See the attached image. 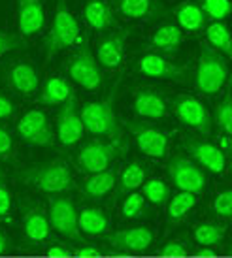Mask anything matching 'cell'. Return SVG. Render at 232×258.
Masks as SVG:
<instances>
[{
    "mask_svg": "<svg viewBox=\"0 0 232 258\" xmlns=\"http://www.w3.org/2000/svg\"><path fill=\"white\" fill-rule=\"evenodd\" d=\"M17 177L21 183L38 192L53 194V196H61L74 188V175L70 164L63 158L25 166L17 172Z\"/></svg>",
    "mask_w": 232,
    "mask_h": 258,
    "instance_id": "6da1fadb",
    "label": "cell"
},
{
    "mask_svg": "<svg viewBox=\"0 0 232 258\" xmlns=\"http://www.w3.org/2000/svg\"><path fill=\"white\" fill-rule=\"evenodd\" d=\"M81 29L78 17L70 12V8L66 6V2H59L53 14L49 32L45 36L44 49H45V60H51L57 53L72 47L80 42Z\"/></svg>",
    "mask_w": 232,
    "mask_h": 258,
    "instance_id": "7a4b0ae2",
    "label": "cell"
},
{
    "mask_svg": "<svg viewBox=\"0 0 232 258\" xmlns=\"http://www.w3.org/2000/svg\"><path fill=\"white\" fill-rule=\"evenodd\" d=\"M228 79L226 57L210 47L208 43H200L198 49V64H196V89L206 96L219 94Z\"/></svg>",
    "mask_w": 232,
    "mask_h": 258,
    "instance_id": "3957f363",
    "label": "cell"
},
{
    "mask_svg": "<svg viewBox=\"0 0 232 258\" xmlns=\"http://www.w3.org/2000/svg\"><path fill=\"white\" fill-rule=\"evenodd\" d=\"M125 151V144L119 138L113 140H89L81 145L76 153V162L81 172L98 173L109 170V166L115 162V158Z\"/></svg>",
    "mask_w": 232,
    "mask_h": 258,
    "instance_id": "277c9868",
    "label": "cell"
},
{
    "mask_svg": "<svg viewBox=\"0 0 232 258\" xmlns=\"http://www.w3.org/2000/svg\"><path fill=\"white\" fill-rule=\"evenodd\" d=\"M83 130L96 138H119V122L113 111V96L106 100L87 102L80 111Z\"/></svg>",
    "mask_w": 232,
    "mask_h": 258,
    "instance_id": "5b68a950",
    "label": "cell"
},
{
    "mask_svg": "<svg viewBox=\"0 0 232 258\" xmlns=\"http://www.w3.org/2000/svg\"><path fill=\"white\" fill-rule=\"evenodd\" d=\"M166 170L168 177L172 179V183L182 192L200 194L208 186V175H206V172L196 164L193 158L185 157V155H176V157L170 158Z\"/></svg>",
    "mask_w": 232,
    "mask_h": 258,
    "instance_id": "8992f818",
    "label": "cell"
},
{
    "mask_svg": "<svg viewBox=\"0 0 232 258\" xmlns=\"http://www.w3.org/2000/svg\"><path fill=\"white\" fill-rule=\"evenodd\" d=\"M68 78L72 79L74 83H78L81 89L85 91H100L102 87V68L96 62L93 51L89 47L87 42L81 43V47L68 62Z\"/></svg>",
    "mask_w": 232,
    "mask_h": 258,
    "instance_id": "52a82bcc",
    "label": "cell"
},
{
    "mask_svg": "<svg viewBox=\"0 0 232 258\" xmlns=\"http://www.w3.org/2000/svg\"><path fill=\"white\" fill-rule=\"evenodd\" d=\"M15 130L25 144L38 145V147H49L55 142L53 128H51L49 117L44 109L32 108L17 119Z\"/></svg>",
    "mask_w": 232,
    "mask_h": 258,
    "instance_id": "ba28073f",
    "label": "cell"
},
{
    "mask_svg": "<svg viewBox=\"0 0 232 258\" xmlns=\"http://www.w3.org/2000/svg\"><path fill=\"white\" fill-rule=\"evenodd\" d=\"M47 219H49L51 228L59 232L61 236L81 241V232L78 228V209L74 206V202L66 196H53L47 204Z\"/></svg>",
    "mask_w": 232,
    "mask_h": 258,
    "instance_id": "9c48e42d",
    "label": "cell"
},
{
    "mask_svg": "<svg viewBox=\"0 0 232 258\" xmlns=\"http://www.w3.org/2000/svg\"><path fill=\"white\" fill-rule=\"evenodd\" d=\"M136 72L144 78L170 79V81L183 83L187 81L189 68L187 64H178L157 51H147L136 60Z\"/></svg>",
    "mask_w": 232,
    "mask_h": 258,
    "instance_id": "30bf717a",
    "label": "cell"
},
{
    "mask_svg": "<svg viewBox=\"0 0 232 258\" xmlns=\"http://www.w3.org/2000/svg\"><path fill=\"white\" fill-rule=\"evenodd\" d=\"M174 113L180 121L191 130H196L204 136L211 132V117L202 100L193 94H178L174 98Z\"/></svg>",
    "mask_w": 232,
    "mask_h": 258,
    "instance_id": "8fae6325",
    "label": "cell"
},
{
    "mask_svg": "<svg viewBox=\"0 0 232 258\" xmlns=\"http://www.w3.org/2000/svg\"><path fill=\"white\" fill-rule=\"evenodd\" d=\"M129 130H131V136L134 138L138 149L144 155L151 158H164L168 155L170 138L160 128L145 124V122L131 121L129 122Z\"/></svg>",
    "mask_w": 232,
    "mask_h": 258,
    "instance_id": "7c38bea8",
    "label": "cell"
},
{
    "mask_svg": "<svg viewBox=\"0 0 232 258\" xmlns=\"http://www.w3.org/2000/svg\"><path fill=\"white\" fill-rule=\"evenodd\" d=\"M55 130H57L59 144L65 147H72L81 142L85 130H83V122H81L80 111H78L76 96H72L70 100L61 106L57 119H55Z\"/></svg>",
    "mask_w": 232,
    "mask_h": 258,
    "instance_id": "4fadbf2b",
    "label": "cell"
},
{
    "mask_svg": "<svg viewBox=\"0 0 232 258\" xmlns=\"http://www.w3.org/2000/svg\"><path fill=\"white\" fill-rule=\"evenodd\" d=\"M153 239H155V232L149 226L140 224V226H131V228L111 232L108 236V245L115 251L142 252L151 247Z\"/></svg>",
    "mask_w": 232,
    "mask_h": 258,
    "instance_id": "5bb4252c",
    "label": "cell"
},
{
    "mask_svg": "<svg viewBox=\"0 0 232 258\" xmlns=\"http://www.w3.org/2000/svg\"><path fill=\"white\" fill-rule=\"evenodd\" d=\"M17 32L23 38H32L42 32L45 25V8L42 0H15Z\"/></svg>",
    "mask_w": 232,
    "mask_h": 258,
    "instance_id": "9a60e30c",
    "label": "cell"
},
{
    "mask_svg": "<svg viewBox=\"0 0 232 258\" xmlns=\"http://www.w3.org/2000/svg\"><path fill=\"white\" fill-rule=\"evenodd\" d=\"M183 147L191 157L195 158V162L202 170H208L211 173H225L226 170V155L219 149L215 144L206 142V140H185Z\"/></svg>",
    "mask_w": 232,
    "mask_h": 258,
    "instance_id": "2e32d148",
    "label": "cell"
},
{
    "mask_svg": "<svg viewBox=\"0 0 232 258\" xmlns=\"http://www.w3.org/2000/svg\"><path fill=\"white\" fill-rule=\"evenodd\" d=\"M127 38H129L127 30H108L100 38V42L96 45V57H94L100 68L117 70L123 64Z\"/></svg>",
    "mask_w": 232,
    "mask_h": 258,
    "instance_id": "e0dca14e",
    "label": "cell"
},
{
    "mask_svg": "<svg viewBox=\"0 0 232 258\" xmlns=\"http://www.w3.org/2000/svg\"><path fill=\"white\" fill-rule=\"evenodd\" d=\"M132 108L142 119H164L168 115V104L164 94L155 87H138L132 96Z\"/></svg>",
    "mask_w": 232,
    "mask_h": 258,
    "instance_id": "ac0fdd59",
    "label": "cell"
},
{
    "mask_svg": "<svg viewBox=\"0 0 232 258\" xmlns=\"http://www.w3.org/2000/svg\"><path fill=\"white\" fill-rule=\"evenodd\" d=\"M8 85L21 96H34L40 89V72L30 60H15L8 68Z\"/></svg>",
    "mask_w": 232,
    "mask_h": 258,
    "instance_id": "d6986e66",
    "label": "cell"
},
{
    "mask_svg": "<svg viewBox=\"0 0 232 258\" xmlns=\"http://www.w3.org/2000/svg\"><path fill=\"white\" fill-rule=\"evenodd\" d=\"M111 6L127 21H149L164 14L160 0H111Z\"/></svg>",
    "mask_w": 232,
    "mask_h": 258,
    "instance_id": "ffe728a7",
    "label": "cell"
},
{
    "mask_svg": "<svg viewBox=\"0 0 232 258\" xmlns=\"http://www.w3.org/2000/svg\"><path fill=\"white\" fill-rule=\"evenodd\" d=\"M83 19L91 29L98 32L115 29V12L109 0H85Z\"/></svg>",
    "mask_w": 232,
    "mask_h": 258,
    "instance_id": "44dd1931",
    "label": "cell"
},
{
    "mask_svg": "<svg viewBox=\"0 0 232 258\" xmlns=\"http://www.w3.org/2000/svg\"><path fill=\"white\" fill-rule=\"evenodd\" d=\"M72 96L74 91L68 83V79H65L63 76H49L42 85L38 102L44 104V106H63Z\"/></svg>",
    "mask_w": 232,
    "mask_h": 258,
    "instance_id": "7402d4cb",
    "label": "cell"
},
{
    "mask_svg": "<svg viewBox=\"0 0 232 258\" xmlns=\"http://www.w3.org/2000/svg\"><path fill=\"white\" fill-rule=\"evenodd\" d=\"M23 230L25 236L30 241H45L51 234V224L47 219V211L40 208V206H32L25 211L23 215Z\"/></svg>",
    "mask_w": 232,
    "mask_h": 258,
    "instance_id": "603a6c76",
    "label": "cell"
},
{
    "mask_svg": "<svg viewBox=\"0 0 232 258\" xmlns=\"http://www.w3.org/2000/svg\"><path fill=\"white\" fill-rule=\"evenodd\" d=\"M174 17L182 32H198L206 25V17H204L198 2H195V0L180 2L174 8Z\"/></svg>",
    "mask_w": 232,
    "mask_h": 258,
    "instance_id": "cb8c5ba5",
    "label": "cell"
},
{
    "mask_svg": "<svg viewBox=\"0 0 232 258\" xmlns=\"http://www.w3.org/2000/svg\"><path fill=\"white\" fill-rule=\"evenodd\" d=\"M78 228L85 236H104L109 230V219L100 208H83L78 211Z\"/></svg>",
    "mask_w": 232,
    "mask_h": 258,
    "instance_id": "d4e9b609",
    "label": "cell"
},
{
    "mask_svg": "<svg viewBox=\"0 0 232 258\" xmlns=\"http://www.w3.org/2000/svg\"><path fill=\"white\" fill-rule=\"evenodd\" d=\"M117 183V172L115 170H104V172L98 173H91L89 177L83 179V185H81V190L87 198H104L108 196L113 188H115Z\"/></svg>",
    "mask_w": 232,
    "mask_h": 258,
    "instance_id": "484cf974",
    "label": "cell"
},
{
    "mask_svg": "<svg viewBox=\"0 0 232 258\" xmlns=\"http://www.w3.org/2000/svg\"><path fill=\"white\" fill-rule=\"evenodd\" d=\"M183 43V32L174 23H160L157 29L151 32V45L157 51L172 53L178 51Z\"/></svg>",
    "mask_w": 232,
    "mask_h": 258,
    "instance_id": "4316f807",
    "label": "cell"
},
{
    "mask_svg": "<svg viewBox=\"0 0 232 258\" xmlns=\"http://www.w3.org/2000/svg\"><path fill=\"white\" fill-rule=\"evenodd\" d=\"M145 181V166L140 160H131L129 164L123 166V170L119 173L117 179V196L134 192L138 186L144 185Z\"/></svg>",
    "mask_w": 232,
    "mask_h": 258,
    "instance_id": "83f0119b",
    "label": "cell"
},
{
    "mask_svg": "<svg viewBox=\"0 0 232 258\" xmlns=\"http://www.w3.org/2000/svg\"><path fill=\"white\" fill-rule=\"evenodd\" d=\"M206 38H208V45L219 51L223 57H230V32L225 21H213L211 25L206 27Z\"/></svg>",
    "mask_w": 232,
    "mask_h": 258,
    "instance_id": "f1b7e54d",
    "label": "cell"
},
{
    "mask_svg": "<svg viewBox=\"0 0 232 258\" xmlns=\"http://www.w3.org/2000/svg\"><path fill=\"white\" fill-rule=\"evenodd\" d=\"M198 202V194L191 192H180L174 194L172 198H168V221L180 222L182 219L187 217V213L196 206Z\"/></svg>",
    "mask_w": 232,
    "mask_h": 258,
    "instance_id": "f546056e",
    "label": "cell"
},
{
    "mask_svg": "<svg viewBox=\"0 0 232 258\" xmlns=\"http://www.w3.org/2000/svg\"><path fill=\"white\" fill-rule=\"evenodd\" d=\"M226 228L223 224L217 222H198L193 230V236H195L196 243H200L202 247H213L219 245L225 239Z\"/></svg>",
    "mask_w": 232,
    "mask_h": 258,
    "instance_id": "4dcf8cb0",
    "label": "cell"
},
{
    "mask_svg": "<svg viewBox=\"0 0 232 258\" xmlns=\"http://www.w3.org/2000/svg\"><path fill=\"white\" fill-rule=\"evenodd\" d=\"M142 196H144L145 202H149L153 206H164L170 198V186L164 179H160V177H155V179H149V181H144V185H142Z\"/></svg>",
    "mask_w": 232,
    "mask_h": 258,
    "instance_id": "1f68e13d",
    "label": "cell"
},
{
    "mask_svg": "<svg viewBox=\"0 0 232 258\" xmlns=\"http://www.w3.org/2000/svg\"><path fill=\"white\" fill-rule=\"evenodd\" d=\"M206 19L211 21H225L230 15V0H198Z\"/></svg>",
    "mask_w": 232,
    "mask_h": 258,
    "instance_id": "d6a6232c",
    "label": "cell"
},
{
    "mask_svg": "<svg viewBox=\"0 0 232 258\" xmlns=\"http://www.w3.org/2000/svg\"><path fill=\"white\" fill-rule=\"evenodd\" d=\"M147 213V206H145V200L144 196L140 192H131L127 198H125L123 206H121V215L123 219H140V217H144Z\"/></svg>",
    "mask_w": 232,
    "mask_h": 258,
    "instance_id": "836d02e7",
    "label": "cell"
},
{
    "mask_svg": "<svg viewBox=\"0 0 232 258\" xmlns=\"http://www.w3.org/2000/svg\"><path fill=\"white\" fill-rule=\"evenodd\" d=\"M215 122L217 126L221 128V132L225 136H230L232 132V100L230 94L226 93L225 98L219 102L217 109H215Z\"/></svg>",
    "mask_w": 232,
    "mask_h": 258,
    "instance_id": "e575fe53",
    "label": "cell"
},
{
    "mask_svg": "<svg viewBox=\"0 0 232 258\" xmlns=\"http://www.w3.org/2000/svg\"><path fill=\"white\" fill-rule=\"evenodd\" d=\"M213 211L219 219H230L232 217V190L225 188L217 192V196L213 198Z\"/></svg>",
    "mask_w": 232,
    "mask_h": 258,
    "instance_id": "d590c367",
    "label": "cell"
},
{
    "mask_svg": "<svg viewBox=\"0 0 232 258\" xmlns=\"http://www.w3.org/2000/svg\"><path fill=\"white\" fill-rule=\"evenodd\" d=\"M17 47H21V36L8 32V30H0V58L8 55L10 51H15Z\"/></svg>",
    "mask_w": 232,
    "mask_h": 258,
    "instance_id": "8d00e7d4",
    "label": "cell"
},
{
    "mask_svg": "<svg viewBox=\"0 0 232 258\" xmlns=\"http://www.w3.org/2000/svg\"><path fill=\"white\" fill-rule=\"evenodd\" d=\"M14 149H15V144H14L12 132H10L6 126H0V160L12 157V155H14Z\"/></svg>",
    "mask_w": 232,
    "mask_h": 258,
    "instance_id": "74e56055",
    "label": "cell"
},
{
    "mask_svg": "<svg viewBox=\"0 0 232 258\" xmlns=\"http://www.w3.org/2000/svg\"><path fill=\"white\" fill-rule=\"evenodd\" d=\"M160 254H162V256H168V258L187 256V247H185L180 239H172V241L164 243V247L160 249Z\"/></svg>",
    "mask_w": 232,
    "mask_h": 258,
    "instance_id": "f35d334b",
    "label": "cell"
},
{
    "mask_svg": "<svg viewBox=\"0 0 232 258\" xmlns=\"http://www.w3.org/2000/svg\"><path fill=\"white\" fill-rule=\"evenodd\" d=\"M12 202H14V196H12V190L8 188V185L0 179V219L10 215V209H12Z\"/></svg>",
    "mask_w": 232,
    "mask_h": 258,
    "instance_id": "ab89813d",
    "label": "cell"
},
{
    "mask_svg": "<svg viewBox=\"0 0 232 258\" xmlns=\"http://www.w3.org/2000/svg\"><path fill=\"white\" fill-rule=\"evenodd\" d=\"M15 113V104L8 94L0 93V121H6Z\"/></svg>",
    "mask_w": 232,
    "mask_h": 258,
    "instance_id": "60d3db41",
    "label": "cell"
},
{
    "mask_svg": "<svg viewBox=\"0 0 232 258\" xmlns=\"http://www.w3.org/2000/svg\"><path fill=\"white\" fill-rule=\"evenodd\" d=\"M76 256L78 258H96L100 256V249H96V247H80L78 251H76Z\"/></svg>",
    "mask_w": 232,
    "mask_h": 258,
    "instance_id": "b9f144b4",
    "label": "cell"
},
{
    "mask_svg": "<svg viewBox=\"0 0 232 258\" xmlns=\"http://www.w3.org/2000/svg\"><path fill=\"white\" fill-rule=\"evenodd\" d=\"M68 254H70V251L65 249V247H61V245H53V247L47 249V256L51 258H66Z\"/></svg>",
    "mask_w": 232,
    "mask_h": 258,
    "instance_id": "7bdbcfd3",
    "label": "cell"
},
{
    "mask_svg": "<svg viewBox=\"0 0 232 258\" xmlns=\"http://www.w3.org/2000/svg\"><path fill=\"white\" fill-rule=\"evenodd\" d=\"M196 256L198 258H215L217 256V252L210 249V247H200L198 251H196Z\"/></svg>",
    "mask_w": 232,
    "mask_h": 258,
    "instance_id": "ee69618b",
    "label": "cell"
},
{
    "mask_svg": "<svg viewBox=\"0 0 232 258\" xmlns=\"http://www.w3.org/2000/svg\"><path fill=\"white\" fill-rule=\"evenodd\" d=\"M219 149L223 151V153H228V151H230V138L228 136H225V134H223V136H221V142H219V145H217Z\"/></svg>",
    "mask_w": 232,
    "mask_h": 258,
    "instance_id": "f6af8a7d",
    "label": "cell"
},
{
    "mask_svg": "<svg viewBox=\"0 0 232 258\" xmlns=\"http://www.w3.org/2000/svg\"><path fill=\"white\" fill-rule=\"evenodd\" d=\"M8 249H10V239L4 232H0V254H4Z\"/></svg>",
    "mask_w": 232,
    "mask_h": 258,
    "instance_id": "bcb514c9",
    "label": "cell"
},
{
    "mask_svg": "<svg viewBox=\"0 0 232 258\" xmlns=\"http://www.w3.org/2000/svg\"><path fill=\"white\" fill-rule=\"evenodd\" d=\"M76 258H78V256H76Z\"/></svg>",
    "mask_w": 232,
    "mask_h": 258,
    "instance_id": "7dc6e473",
    "label": "cell"
}]
</instances>
